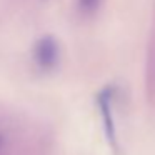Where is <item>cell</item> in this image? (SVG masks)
Returning <instances> with one entry per match:
<instances>
[{"label": "cell", "instance_id": "obj_1", "mask_svg": "<svg viewBox=\"0 0 155 155\" xmlns=\"http://www.w3.org/2000/svg\"><path fill=\"white\" fill-rule=\"evenodd\" d=\"M115 88L114 87H104L97 94V105L98 112L102 117L104 124V132L110 143L112 150L118 152V142H117V128H115V120H114V112H112V102H114Z\"/></svg>", "mask_w": 155, "mask_h": 155}, {"label": "cell", "instance_id": "obj_2", "mask_svg": "<svg viewBox=\"0 0 155 155\" xmlns=\"http://www.w3.org/2000/svg\"><path fill=\"white\" fill-rule=\"evenodd\" d=\"M58 44L52 35L38 38L34 47V58L35 64L42 70H52L58 64Z\"/></svg>", "mask_w": 155, "mask_h": 155}, {"label": "cell", "instance_id": "obj_3", "mask_svg": "<svg viewBox=\"0 0 155 155\" xmlns=\"http://www.w3.org/2000/svg\"><path fill=\"white\" fill-rule=\"evenodd\" d=\"M78 2H80L82 10L90 12V10H95V8H97V5H98L100 0H78Z\"/></svg>", "mask_w": 155, "mask_h": 155}, {"label": "cell", "instance_id": "obj_4", "mask_svg": "<svg viewBox=\"0 0 155 155\" xmlns=\"http://www.w3.org/2000/svg\"><path fill=\"white\" fill-rule=\"evenodd\" d=\"M4 143H5V137H4V134L0 132V152H2V148H4Z\"/></svg>", "mask_w": 155, "mask_h": 155}]
</instances>
